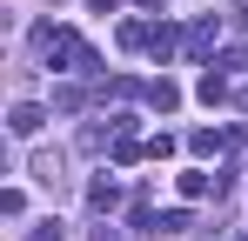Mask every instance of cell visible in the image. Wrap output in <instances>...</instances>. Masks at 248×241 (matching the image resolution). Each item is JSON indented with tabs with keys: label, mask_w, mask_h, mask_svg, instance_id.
Returning <instances> with one entry per match:
<instances>
[{
	"label": "cell",
	"mask_w": 248,
	"mask_h": 241,
	"mask_svg": "<svg viewBox=\"0 0 248 241\" xmlns=\"http://www.w3.org/2000/svg\"><path fill=\"white\" fill-rule=\"evenodd\" d=\"M27 241H61V221H54V214H47V221H34V235Z\"/></svg>",
	"instance_id": "14"
},
{
	"label": "cell",
	"mask_w": 248,
	"mask_h": 241,
	"mask_svg": "<svg viewBox=\"0 0 248 241\" xmlns=\"http://www.w3.org/2000/svg\"><path fill=\"white\" fill-rule=\"evenodd\" d=\"M148 154V148H141V141H134V134H114V167H134V161Z\"/></svg>",
	"instance_id": "9"
},
{
	"label": "cell",
	"mask_w": 248,
	"mask_h": 241,
	"mask_svg": "<svg viewBox=\"0 0 248 241\" xmlns=\"http://www.w3.org/2000/svg\"><path fill=\"white\" fill-rule=\"evenodd\" d=\"M215 40H221V14H202V20L181 34V47H188L195 60H208V54H215Z\"/></svg>",
	"instance_id": "2"
},
{
	"label": "cell",
	"mask_w": 248,
	"mask_h": 241,
	"mask_svg": "<svg viewBox=\"0 0 248 241\" xmlns=\"http://www.w3.org/2000/svg\"><path fill=\"white\" fill-rule=\"evenodd\" d=\"M94 14H121V0H94Z\"/></svg>",
	"instance_id": "15"
},
{
	"label": "cell",
	"mask_w": 248,
	"mask_h": 241,
	"mask_svg": "<svg viewBox=\"0 0 248 241\" xmlns=\"http://www.w3.org/2000/svg\"><path fill=\"white\" fill-rule=\"evenodd\" d=\"M87 208H94V214H114V208H121V181H114V174H94V181H87Z\"/></svg>",
	"instance_id": "3"
},
{
	"label": "cell",
	"mask_w": 248,
	"mask_h": 241,
	"mask_svg": "<svg viewBox=\"0 0 248 241\" xmlns=\"http://www.w3.org/2000/svg\"><path fill=\"white\" fill-rule=\"evenodd\" d=\"M141 101H148V107H155V114H174V107H181V87H174V80H148V87H141Z\"/></svg>",
	"instance_id": "5"
},
{
	"label": "cell",
	"mask_w": 248,
	"mask_h": 241,
	"mask_svg": "<svg viewBox=\"0 0 248 241\" xmlns=\"http://www.w3.org/2000/svg\"><path fill=\"white\" fill-rule=\"evenodd\" d=\"M161 235H188V208H168V214H161Z\"/></svg>",
	"instance_id": "13"
},
{
	"label": "cell",
	"mask_w": 248,
	"mask_h": 241,
	"mask_svg": "<svg viewBox=\"0 0 248 241\" xmlns=\"http://www.w3.org/2000/svg\"><path fill=\"white\" fill-rule=\"evenodd\" d=\"M195 94H202L208 107H221V101H228V74H221V67H208V74H202V87H195Z\"/></svg>",
	"instance_id": "8"
},
{
	"label": "cell",
	"mask_w": 248,
	"mask_h": 241,
	"mask_svg": "<svg viewBox=\"0 0 248 241\" xmlns=\"http://www.w3.org/2000/svg\"><path fill=\"white\" fill-rule=\"evenodd\" d=\"M235 141H242V134H235V127H228V134H215V127H195V134H188V148H195V154H221V148H235Z\"/></svg>",
	"instance_id": "7"
},
{
	"label": "cell",
	"mask_w": 248,
	"mask_h": 241,
	"mask_svg": "<svg viewBox=\"0 0 248 241\" xmlns=\"http://www.w3.org/2000/svg\"><path fill=\"white\" fill-rule=\"evenodd\" d=\"M34 54H41L54 74H101V60H94V47H81V34H67V27H34Z\"/></svg>",
	"instance_id": "1"
},
{
	"label": "cell",
	"mask_w": 248,
	"mask_h": 241,
	"mask_svg": "<svg viewBox=\"0 0 248 241\" xmlns=\"http://www.w3.org/2000/svg\"><path fill=\"white\" fill-rule=\"evenodd\" d=\"M208 188H215V181H208L202 167H188V174H181V195H188V201H202V195H208Z\"/></svg>",
	"instance_id": "11"
},
{
	"label": "cell",
	"mask_w": 248,
	"mask_h": 241,
	"mask_svg": "<svg viewBox=\"0 0 248 241\" xmlns=\"http://www.w3.org/2000/svg\"><path fill=\"white\" fill-rule=\"evenodd\" d=\"M7 127H14V134L27 141V134H41V127H47V107H41V101H14V114H7Z\"/></svg>",
	"instance_id": "4"
},
{
	"label": "cell",
	"mask_w": 248,
	"mask_h": 241,
	"mask_svg": "<svg viewBox=\"0 0 248 241\" xmlns=\"http://www.w3.org/2000/svg\"><path fill=\"white\" fill-rule=\"evenodd\" d=\"M27 174H34V181H47V188H54V181H61V154H34V167H27Z\"/></svg>",
	"instance_id": "10"
},
{
	"label": "cell",
	"mask_w": 248,
	"mask_h": 241,
	"mask_svg": "<svg viewBox=\"0 0 248 241\" xmlns=\"http://www.w3.org/2000/svg\"><path fill=\"white\" fill-rule=\"evenodd\" d=\"M174 47H181V34H174L168 20H148V47H141V54H155V60H174Z\"/></svg>",
	"instance_id": "6"
},
{
	"label": "cell",
	"mask_w": 248,
	"mask_h": 241,
	"mask_svg": "<svg viewBox=\"0 0 248 241\" xmlns=\"http://www.w3.org/2000/svg\"><path fill=\"white\" fill-rule=\"evenodd\" d=\"M81 101H87L81 87H54V114H74V107H81Z\"/></svg>",
	"instance_id": "12"
}]
</instances>
